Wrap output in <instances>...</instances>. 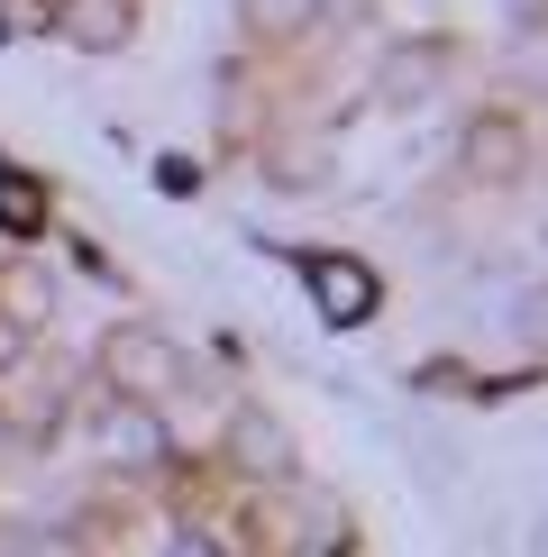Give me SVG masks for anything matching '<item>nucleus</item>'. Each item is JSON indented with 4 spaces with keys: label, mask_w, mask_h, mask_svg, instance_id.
<instances>
[{
    "label": "nucleus",
    "mask_w": 548,
    "mask_h": 557,
    "mask_svg": "<svg viewBox=\"0 0 548 557\" xmlns=\"http://www.w3.org/2000/svg\"><path fill=\"white\" fill-rule=\"evenodd\" d=\"M311 301H320V320L357 330V320L375 311V274H365L357 257H311Z\"/></svg>",
    "instance_id": "obj_2"
},
{
    "label": "nucleus",
    "mask_w": 548,
    "mask_h": 557,
    "mask_svg": "<svg viewBox=\"0 0 548 557\" xmlns=\"http://www.w3.org/2000/svg\"><path fill=\"white\" fill-rule=\"evenodd\" d=\"M174 557H211V540H174Z\"/></svg>",
    "instance_id": "obj_9"
},
{
    "label": "nucleus",
    "mask_w": 548,
    "mask_h": 557,
    "mask_svg": "<svg viewBox=\"0 0 548 557\" xmlns=\"http://www.w3.org/2000/svg\"><path fill=\"white\" fill-rule=\"evenodd\" d=\"M311 10H320V0H247V18H257L265 37H274V28H302Z\"/></svg>",
    "instance_id": "obj_7"
},
{
    "label": "nucleus",
    "mask_w": 548,
    "mask_h": 557,
    "mask_svg": "<svg viewBox=\"0 0 548 557\" xmlns=\"http://www.w3.org/2000/svg\"><path fill=\"white\" fill-rule=\"evenodd\" d=\"M466 165H475V174H512V165H521V128H512V120H475V128H466Z\"/></svg>",
    "instance_id": "obj_4"
},
{
    "label": "nucleus",
    "mask_w": 548,
    "mask_h": 557,
    "mask_svg": "<svg viewBox=\"0 0 548 557\" xmlns=\"http://www.w3.org/2000/svg\"><path fill=\"white\" fill-rule=\"evenodd\" d=\"M55 28L74 37L83 55H120V46H128V28H137V10H128V0H64V10H55Z\"/></svg>",
    "instance_id": "obj_3"
},
{
    "label": "nucleus",
    "mask_w": 548,
    "mask_h": 557,
    "mask_svg": "<svg viewBox=\"0 0 548 557\" xmlns=\"http://www.w3.org/2000/svg\"><path fill=\"white\" fill-rule=\"evenodd\" d=\"M10 311L18 320H46V284H37V274H18V284H10Z\"/></svg>",
    "instance_id": "obj_8"
},
{
    "label": "nucleus",
    "mask_w": 548,
    "mask_h": 557,
    "mask_svg": "<svg viewBox=\"0 0 548 557\" xmlns=\"http://www.w3.org/2000/svg\"><path fill=\"white\" fill-rule=\"evenodd\" d=\"M0 228H10V238H37L46 228V193L28 174H0Z\"/></svg>",
    "instance_id": "obj_5"
},
{
    "label": "nucleus",
    "mask_w": 548,
    "mask_h": 557,
    "mask_svg": "<svg viewBox=\"0 0 548 557\" xmlns=\"http://www.w3.org/2000/svg\"><path fill=\"white\" fill-rule=\"evenodd\" d=\"M101 366H110V384H120V393H174L183 384V357L155 330H110L101 338Z\"/></svg>",
    "instance_id": "obj_1"
},
{
    "label": "nucleus",
    "mask_w": 548,
    "mask_h": 557,
    "mask_svg": "<svg viewBox=\"0 0 548 557\" xmlns=\"http://www.w3.org/2000/svg\"><path fill=\"white\" fill-rule=\"evenodd\" d=\"M110 438H120V457H155V448H165V430L137 421V411H110Z\"/></svg>",
    "instance_id": "obj_6"
}]
</instances>
